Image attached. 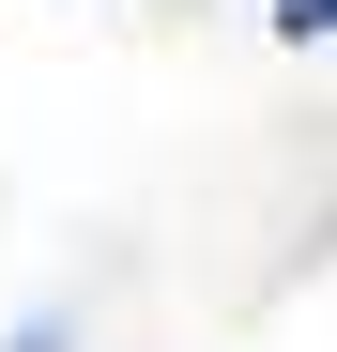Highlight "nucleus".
<instances>
[{
    "instance_id": "f257e3e1",
    "label": "nucleus",
    "mask_w": 337,
    "mask_h": 352,
    "mask_svg": "<svg viewBox=\"0 0 337 352\" xmlns=\"http://www.w3.org/2000/svg\"><path fill=\"white\" fill-rule=\"evenodd\" d=\"M276 16H292V31H337V0H276Z\"/></svg>"
}]
</instances>
